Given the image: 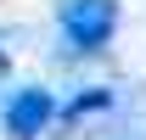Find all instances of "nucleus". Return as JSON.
<instances>
[{"label":"nucleus","mask_w":146,"mask_h":140,"mask_svg":"<svg viewBox=\"0 0 146 140\" xmlns=\"http://www.w3.org/2000/svg\"><path fill=\"white\" fill-rule=\"evenodd\" d=\"M101 106H112V90H84V95L68 106V118H90V112H101Z\"/></svg>","instance_id":"3"},{"label":"nucleus","mask_w":146,"mask_h":140,"mask_svg":"<svg viewBox=\"0 0 146 140\" xmlns=\"http://www.w3.org/2000/svg\"><path fill=\"white\" fill-rule=\"evenodd\" d=\"M56 22H62V39H68L73 51L90 56L118 28V0H62L56 6Z\"/></svg>","instance_id":"1"},{"label":"nucleus","mask_w":146,"mask_h":140,"mask_svg":"<svg viewBox=\"0 0 146 140\" xmlns=\"http://www.w3.org/2000/svg\"><path fill=\"white\" fill-rule=\"evenodd\" d=\"M56 118V95L51 90H17L11 101H6V135L11 140H39L45 135V123Z\"/></svg>","instance_id":"2"},{"label":"nucleus","mask_w":146,"mask_h":140,"mask_svg":"<svg viewBox=\"0 0 146 140\" xmlns=\"http://www.w3.org/2000/svg\"><path fill=\"white\" fill-rule=\"evenodd\" d=\"M6 73H11V51L0 45V79H6Z\"/></svg>","instance_id":"4"}]
</instances>
